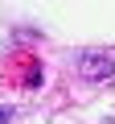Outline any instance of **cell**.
<instances>
[{
    "instance_id": "6da1fadb",
    "label": "cell",
    "mask_w": 115,
    "mask_h": 124,
    "mask_svg": "<svg viewBox=\"0 0 115 124\" xmlns=\"http://www.w3.org/2000/svg\"><path fill=\"white\" fill-rule=\"evenodd\" d=\"M78 70H82V79L103 83V79L115 75V58H111V54H95V50H86V54H78Z\"/></svg>"
},
{
    "instance_id": "7a4b0ae2",
    "label": "cell",
    "mask_w": 115,
    "mask_h": 124,
    "mask_svg": "<svg viewBox=\"0 0 115 124\" xmlns=\"http://www.w3.org/2000/svg\"><path fill=\"white\" fill-rule=\"evenodd\" d=\"M0 124H8V108H0Z\"/></svg>"
}]
</instances>
